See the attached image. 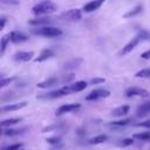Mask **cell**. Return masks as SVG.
Listing matches in <instances>:
<instances>
[{"label":"cell","instance_id":"obj_1","mask_svg":"<svg viewBox=\"0 0 150 150\" xmlns=\"http://www.w3.org/2000/svg\"><path fill=\"white\" fill-rule=\"evenodd\" d=\"M56 11V6L50 1H41L33 6L32 12L35 15H43V14H50Z\"/></svg>","mask_w":150,"mask_h":150},{"label":"cell","instance_id":"obj_2","mask_svg":"<svg viewBox=\"0 0 150 150\" xmlns=\"http://www.w3.org/2000/svg\"><path fill=\"white\" fill-rule=\"evenodd\" d=\"M33 33L36 35L46 36V38H56L62 35V30L57 27L54 26H43V27H38L33 29Z\"/></svg>","mask_w":150,"mask_h":150},{"label":"cell","instance_id":"obj_3","mask_svg":"<svg viewBox=\"0 0 150 150\" xmlns=\"http://www.w3.org/2000/svg\"><path fill=\"white\" fill-rule=\"evenodd\" d=\"M70 87L69 84L68 86H64V87H61L59 89H55V90H52V91H48V93H45V94H40L38 95V98H41V100H54V98H59V97H63L68 94H70Z\"/></svg>","mask_w":150,"mask_h":150},{"label":"cell","instance_id":"obj_4","mask_svg":"<svg viewBox=\"0 0 150 150\" xmlns=\"http://www.w3.org/2000/svg\"><path fill=\"white\" fill-rule=\"evenodd\" d=\"M146 35L144 34V33H139V34H137L135 38H132L122 49H121V52H120V55H127V54H129L131 50H134L136 47H137V45L141 42V41H143L144 39H146L145 38Z\"/></svg>","mask_w":150,"mask_h":150},{"label":"cell","instance_id":"obj_5","mask_svg":"<svg viewBox=\"0 0 150 150\" xmlns=\"http://www.w3.org/2000/svg\"><path fill=\"white\" fill-rule=\"evenodd\" d=\"M124 95L127 97H148L150 94L146 89L141 88V87H129L125 89Z\"/></svg>","mask_w":150,"mask_h":150},{"label":"cell","instance_id":"obj_6","mask_svg":"<svg viewBox=\"0 0 150 150\" xmlns=\"http://www.w3.org/2000/svg\"><path fill=\"white\" fill-rule=\"evenodd\" d=\"M82 18V13L79 8H73L69 11H66L61 14V19L66 21H80Z\"/></svg>","mask_w":150,"mask_h":150},{"label":"cell","instance_id":"obj_7","mask_svg":"<svg viewBox=\"0 0 150 150\" xmlns=\"http://www.w3.org/2000/svg\"><path fill=\"white\" fill-rule=\"evenodd\" d=\"M110 96V91L107 90V89H94L93 91H90L87 96H86V100L87 101H95V100H98V98H105Z\"/></svg>","mask_w":150,"mask_h":150},{"label":"cell","instance_id":"obj_8","mask_svg":"<svg viewBox=\"0 0 150 150\" xmlns=\"http://www.w3.org/2000/svg\"><path fill=\"white\" fill-rule=\"evenodd\" d=\"M81 108V104L80 103H67V104H62L57 108L55 115L56 116H61L63 114H67V112H71V111H75L77 109Z\"/></svg>","mask_w":150,"mask_h":150},{"label":"cell","instance_id":"obj_9","mask_svg":"<svg viewBox=\"0 0 150 150\" xmlns=\"http://www.w3.org/2000/svg\"><path fill=\"white\" fill-rule=\"evenodd\" d=\"M34 56V52H27V50H19L14 54L13 59L15 61H19V62H28L33 59Z\"/></svg>","mask_w":150,"mask_h":150},{"label":"cell","instance_id":"obj_10","mask_svg":"<svg viewBox=\"0 0 150 150\" xmlns=\"http://www.w3.org/2000/svg\"><path fill=\"white\" fill-rule=\"evenodd\" d=\"M9 36H11V42H13V43H21V42H25L28 40V36L25 33L16 32V30L9 33Z\"/></svg>","mask_w":150,"mask_h":150},{"label":"cell","instance_id":"obj_11","mask_svg":"<svg viewBox=\"0 0 150 150\" xmlns=\"http://www.w3.org/2000/svg\"><path fill=\"white\" fill-rule=\"evenodd\" d=\"M102 5H103V0H94V1L87 2V4L83 6L82 9H83L86 13H90V12H94V11L98 9Z\"/></svg>","mask_w":150,"mask_h":150},{"label":"cell","instance_id":"obj_12","mask_svg":"<svg viewBox=\"0 0 150 150\" xmlns=\"http://www.w3.org/2000/svg\"><path fill=\"white\" fill-rule=\"evenodd\" d=\"M27 105V102H19V103H12V104H8V105H2L0 108V110L2 112H6V111H15V110H20L22 108H25Z\"/></svg>","mask_w":150,"mask_h":150},{"label":"cell","instance_id":"obj_13","mask_svg":"<svg viewBox=\"0 0 150 150\" xmlns=\"http://www.w3.org/2000/svg\"><path fill=\"white\" fill-rule=\"evenodd\" d=\"M52 22V20L49 18H36V19H32L28 21V25L30 26H35L38 27H43V26H49V23Z\"/></svg>","mask_w":150,"mask_h":150},{"label":"cell","instance_id":"obj_14","mask_svg":"<svg viewBox=\"0 0 150 150\" xmlns=\"http://www.w3.org/2000/svg\"><path fill=\"white\" fill-rule=\"evenodd\" d=\"M53 56H54V52L50 48H46V49H42L41 50V53L39 54V56L34 59V61L35 62H43V61H46V60H48V59H50Z\"/></svg>","mask_w":150,"mask_h":150},{"label":"cell","instance_id":"obj_15","mask_svg":"<svg viewBox=\"0 0 150 150\" xmlns=\"http://www.w3.org/2000/svg\"><path fill=\"white\" fill-rule=\"evenodd\" d=\"M129 110H130L129 105H127V104L120 105V107H117V108L111 110V116H114V117H122V116H125L129 112Z\"/></svg>","mask_w":150,"mask_h":150},{"label":"cell","instance_id":"obj_16","mask_svg":"<svg viewBox=\"0 0 150 150\" xmlns=\"http://www.w3.org/2000/svg\"><path fill=\"white\" fill-rule=\"evenodd\" d=\"M57 83H59V79L55 77V76H50V77H48L47 80H45V81H42V82H39L36 86H38V88L45 89V88L53 87V86H55V84H57Z\"/></svg>","mask_w":150,"mask_h":150},{"label":"cell","instance_id":"obj_17","mask_svg":"<svg viewBox=\"0 0 150 150\" xmlns=\"http://www.w3.org/2000/svg\"><path fill=\"white\" fill-rule=\"evenodd\" d=\"M149 112H150V101L139 104V105L137 107V109H136V115H137L138 117H143V116L148 115Z\"/></svg>","mask_w":150,"mask_h":150},{"label":"cell","instance_id":"obj_18","mask_svg":"<svg viewBox=\"0 0 150 150\" xmlns=\"http://www.w3.org/2000/svg\"><path fill=\"white\" fill-rule=\"evenodd\" d=\"M88 86V83L86 81H75L74 83L69 84L70 87V91L71 93H77V91H82L83 89H86Z\"/></svg>","mask_w":150,"mask_h":150},{"label":"cell","instance_id":"obj_19","mask_svg":"<svg viewBox=\"0 0 150 150\" xmlns=\"http://www.w3.org/2000/svg\"><path fill=\"white\" fill-rule=\"evenodd\" d=\"M21 121H22L21 117H14V118H7V120H4V121H1V128H2V129L11 128L12 125H15V124H18V123L21 122Z\"/></svg>","mask_w":150,"mask_h":150},{"label":"cell","instance_id":"obj_20","mask_svg":"<svg viewBox=\"0 0 150 150\" xmlns=\"http://www.w3.org/2000/svg\"><path fill=\"white\" fill-rule=\"evenodd\" d=\"M108 139V136L107 135H97L95 137H91L88 143L89 144H93V145H96V144H101V143H104L105 141Z\"/></svg>","mask_w":150,"mask_h":150},{"label":"cell","instance_id":"obj_21","mask_svg":"<svg viewBox=\"0 0 150 150\" xmlns=\"http://www.w3.org/2000/svg\"><path fill=\"white\" fill-rule=\"evenodd\" d=\"M142 11H143L142 5H137L136 7H134V8H132V9H130L129 12H127V13H125L123 16H124V18H127V19H128V18H132V16L138 15V14H139Z\"/></svg>","mask_w":150,"mask_h":150},{"label":"cell","instance_id":"obj_22","mask_svg":"<svg viewBox=\"0 0 150 150\" xmlns=\"http://www.w3.org/2000/svg\"><path fill=\"white\" fill-rule=\"evenodd\" d=\"M25 129H13V128H6V129H2V135L4 136H16V135H20L22 134Z\"/></svg>","mask_w":150,"mask_h":150},{"label":"cell","instance_id":"obj_23","mask_svg":"<svg viewBox=\"0 0 150 150\" xmlns=\"http://www.w3.org/2000/svg\"><path fill=\"white\" fill-rule=\"evenodd\" d=\"M132 138L138 141H149L150 139V131H142L132 135Z\"/></svg>","mask_w":150,"mask_h":150},{"label":"cell","instance_id":"obj_24","mask_svg":"<svg viewBox=\"0 0 150 150\" xmlns=\"http://www.w3.org/2000/svg\"><path fill=\"white\" fill-rule=\"evenodd\" d=\"M9 41H11L9 34H6V35H4V36L1 38V45H0V54H1V55H4V53H5V50H6V47H7V45H8Z\"/></svg>","mask_w":150,"mask_h":150},{"label":"cell","instance_id":"obj_25","mask_svg":"<svg viewBox=\"0 0 150 150\" xmlns=\"http://www.w3.org/2000/svg\"><path fill=\"white\" fill-rule=\"evenodd\" d=\"M131 122V118H124V120H118V121H111L109 124L112 127H124L128 125Z\"/></svg>","mask_w":150,"mask_h":150},{"label":"cell","instance_id":"obj_26","mask_svg":"<svg viewBox=\"0 0 150 150\" xmlns=\"http://www.w3.org/2000/svg\"><path fill=\"white\" fill-rule=\"evenodd\" d=\"M135 77H141V79H150V68H144L138 70L135 74Z\"/></svg>","mask_w":150,"mask_h":150},{"label":"cell","instance_id":"obj_27","mask_svg":"<svg viewBox=\"0 0 150 150\" xmlns=\"http://www.w3.org/2000/svg\"><path fill=\"white\" fill-rule=\"evenodd\" d=\"M15 80V77H1V81H0V88H4L6 86H8L11 82H13Z\"/></svg>","mask_w":150,"mask_h":150},{"label":"cell","instance_id":"obj_28","mask_svg":"<svg viewBox=\"0 0 150 150\" xmlns=\"http://www.w3.org/2000/svg\"><path fill=\"white\" fill-rule=\"evenodd\" d=\"M22 143H14V144H11V145H7L5 148H2L1 150H21L22 148Z\"/></svg>","mask_w":150,"mask_h":150},{"label":"cell","instance_id":"obj_29","mask_svg":"<svg viewBox=\"0 0 150 150\" xmlns=\"http://www.w3.org/2000/svg\"><path fill=\"white\" fill-rule=\"evenodd\" d=\"M134 143V138H124L118 143V146H128Z\"/></svg>","mask_w":150,"mask_h":150},{"label":"cell","instance_id":"obj_30","mask_svg":"<svg viewBox=\"0 0 150 150\" xmlns=\"http://www.w3.org/2000/svg\"><path fill=\"white\" fill-rule=\"evenodd\" d=\"M46 142L49 143V144H59L60 143V137H49V138H46Z\"/></svg>","mask_w":150,"mask_h":150},{"label":"cell","instance_id":"obj_31","mask_svg":"<svg viewBox=\"0 0 150 150\" xmlns=\"http://www.w3.org/2000/svg\"><path fill=\"white\" fill-rule=\"evenodd\" d=\"M105 80L103 79V77H94V79H91V81H90V84H98V83H103Z\"/></svg>","mask_w":150,"mask_h":150},{"label":"cell","instance_id":"obj_32","mask_svg":"<svg viewBox=\"0 0 150 150\" xmlns=\"http://www.w3.org/2000/svg\"><path fill=\"white\" fill-rule=\"evenodd\" d=\"M136 127H142V128H150V120H146L144 122H139L135 124Z\"/></svg>","mask_w":150,"mask_h":150},{"label":"cell","instance_id":"obj_33","mask_svg":"<svg viewBox=\"0 0 150 150\" xmlns=\"http://www.w3.org/2000/svg\"><path fill=\"white\" fill-rule=\"evenodd\" d=\"M141 57H142V59H144V60H149V59H150V49H148V50L143 52V53L141 54Z\"/></svg>","mask_w":150,"mask_h":150},{"label":"cell","instance_id":"obj_34","mask_svg":"<svg viewBox=\"0 0 150 150\" xmlns=\"http://www.w3.org/2000/svg\"><path fill=\"white\" fill-rule=\"evenodd\" d=\"M0 21H1V23H0V29H4V27H5V25H6V18H5V16H1Z\"/></svg>","mask_w":150,"mask_h":150}]
</instances>
